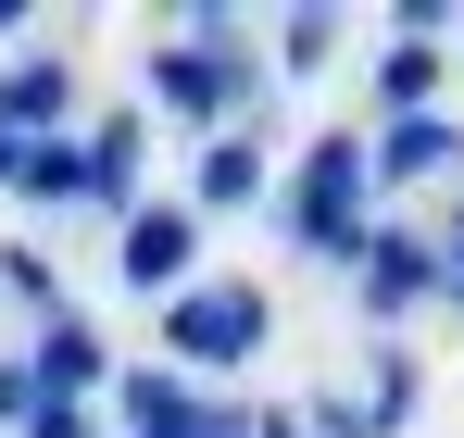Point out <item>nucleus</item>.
Wrapping results in <instances>:
<instances>
[{
    "instance_id": "nucleus-1",
    "label": "nucleus",
    "mask_w": 464,
    "mask_h": 438,
    "mask_svg": "<svg viewBox=\"0 0 464 438\" xmlns=\"http://www.w3.org/2000/svg\"><path fill=\"white\" fill-rule=\"evenodd\" d=\"M151 100H163V113H188L201 138L251 126L264 63L238 51V13H227V0H188V13H176V51H151Z\"/></svg>"
},
{
    "instance_id": "nucleus-2",
    "label": "nucleus",
    "mask_w": 464,
    "mask_h": 438,
    "mask_svg": "<svg viewBox=\"0 0 464 438\" xmlns=\"http://www.w3.org/2000/svg\"><path fill=\"white\" fill-rule=\"evenodd\" d=\"M264 338H276V300L251 289V276H188V289L163 300V351L188 376H238Z\"/></svg>"
},
{
    "instance_id": "nucleus-3",
    "label": "nucleus",
    "mask_w": 464,
    "mask_h": 438,
    "mask_svg": "<svg viewBox=\"0 0 464 438\" xmlns=\"http://www.w3.org/2000/svg\"><path fill=\"white\" fill-rule=\"evenodd\" d=\"M364 201H377V176H364V138H314L302 176H289V238H302L314 263H364Z\"/></svg>"
},
{
    "instance_id": "nucleus-4",
    "label": "nucleus",
    "mask_w": 464,
    "mask_h": 438,
    "mask_svg": "<svg viewBox=\"0 0 464 438\" xmlns=\"http://www.w3.org/2000/svg\"><path fill=\"white\" fill-rule=\"evenodd\" d=\"M188 263H201V214H188V201H139V214L113 225V276H126V289L176 300V289H188Z\"/></svg>"
},
{
    "instance_id": "nucleus-5",
    "label": "nucleus",
    "mask_w": 464,
    "mask_h": 438,
    "mask_svg": "<svg viewBox=\"0 0 464 438\" xmlns=\"http://www.w3.org/2000/svg\"><path fill=\"white\" fill-rule=\"evenodd\" d=\"M352 289H364L377 326H401L414 300H440V238H427V225H377V238H364V263H352Z\"/></svg>"
},
{
    "instance_id": "nucleus-6",
    "label": "nucleus",
    "mask_w": 464,
    "mask_h": 438,
    "mask_svg": "<svg viewBox=\"0 0 464 438\" xmlns=\"http://www.w3.org/2000/svg\"><path fill=\"white\" fill-rule=\"evenodd\" d=\"M25 376H38V401H101V388H113V351H101L88 313H51L38 351H25Z\"/></svg>"
},
{
    "instance_id": "nucleus-7",
    "label": "nucleus",
    "mask_w": 464,
    "mask_h": 438,
    "mask_svg": "<svg viewBox=\"0 0 464 438\" xmlns=\"http://www.w3.org/2000/svg\"><path fill=\"white\" fill-rule=\"evenodd\" d=\"M364 176H377V188L464 176V126H452V113H401V126H377V138H364Z\"/></svg>"
},
{
    "instance_id": "nucleus-8",
    "label": "nucleus",
    "mask_w": 464,
    "mask_h": 438,
    "mask_svg": "<svg viewBox=\"0 0 464 438\" xmlns=\"http://www.w3.org/2000/svg\"><path fill=\"white\" fill-rule=\"evenodd\" d=\"M264 201V126H227V138H201V163H188V214H251Z\"/></svg>"
},
{
    "instance_id": "nucleus-9",
    "label": "nucleus",
    "mask_w": 464,
    "mask_h": 438,
    "mask_svg": "<svg viewBox=\"0 0 464 438\" xmlns=\"http://www.w3.org/2000/svg\"><path fill=\"white\" fill-rule=\"evenodd\" d=\"M63 113H76V75L51 63V51H25V63L0 75V126L13 138H63Z\"/></svg>"
},
{
    "instance_id": "nucleus-10",
    "label": "nucleus",
    "mask_w": 464,
    "mask_h": 438,
    "mask_svg": "<svg viewBox=\"0 0 464 438\" xmlns=\"http://www.w3.org/2000/svg\"><path fill=\"white\" fill-rule=\"evenodd\" d=\"M139 138H151V126H139V113H101V126H88V214H139Z\"/></svg>"
},
{
    "instance_id": "nucleus-11",
    "label": "nucleus",
    "mask_w": 464,
    "mask_h": 438,
    "mask_svg": "<svg viewBox=\"0 0 464 438\" xmlns=\"http://www.w3.org/2000/svg\"><path fill=\"white\" fill-rule=\"evenodd\" d=\"M440 75H452L440 38H389V51H377V113H389V126H401V113H440Z\"/></svg>"
},
{
    "instance_id": "nucleus-12",
    "label": "nucleus",
    "mask_w": 464,
    "mask_h": 438,
    "mask_svg": "<svg viewBox=\"0 0 464 438\" xmlns=\"http://www.w3.org/2000/svg\"><path fill=\"white\" fill-rule=\"evenodd\" d=\"M13 201H38V214L88 201V138H76V126H63V138H25V176H13Z\"/></svg>"
},
{
    "instance_id": "nucleus-13",
    "label": "nucleus",
    "mask_w": 464,
    "mask_h": 438,
    "mask_svg": "<svg viewBox=\"0 0 464 438\" xmlns=\"http://www.w3.org/2000/svg\"><path fill=\"white\" fill-rule=\"evenodd\" d=\"M188 401H201V388H188V376H163V364L113 376V426H126V438H151V426H188Z\"/></svg>"
},
{
    "instance_id": "nucleus-14",
    "label": "nucleus",
    "mask_w": 464,
    "mask_h": 438,
    "mask_svg": "<svg viewBox=\"0 0 464 438\" xmlns=\"http://www.w3.org/2000/svg\"><path fill=\"white\" fill-rule=\"evenodd\" d=\"M427 414V376H414V351H377V388H364V438H401Z\"/></svg>"
},
{
    "instance_id": "nucleus-15",
    "label": "nucleus",
    "mask_w": 464,
    "mask_h": 438,
    "mask_svg": "<svg viewBox=\"0 0 464 438\" xmlns=\"http://www.w3.org/2000/svg\"><path fill=\"white\" fill-rule=\"evenodd\" d=\"M326 51H339V13H326V0H314V13H289V25H276V75H326Z\"/></svg>"
},
{
    "instance_id": "nucleus-16",
    "label": "nucleus",
    "mask_w": 464,
    "mask_h": 438,
    "mask_svg": "<svg viewBox=\"0 0 464 438\" xmlns=\"http://www.w3.org/2000/svg\"><path fill=\"white\" fill-rule=\"evenodd\" d=\"M0 289L25 300V313H38V326H51V313H63V289H51V263H38V251H0Z\"/></svg>"
},
{
    "instance_id": "nucleus-17",
    "label": "nucleus",
    "mask_w": 464,
    "mask_h": 438,
    "mask_svg": "<svg viewBox=\"0 0 464 438\" xmlns=\"http://www.w3.org/2000/svg\"><path fill=\"white\" fill-rule=\"evenodd\" d=\"M427 238H440V300H452V313H464V188H452V214L427 225Z\"/></svg>"
},
{
    "instance_id": "nucleus-18",
    "label": "nucleus",
    "mask_w": 464,
    "mask_h": 438,
    "mask_svg": "<svg viewBox=\"0 0 464 438\" xmlns=\"http://www.w3.org/2000/svg\"><path fill=\"white\" fill-rule=\"evenodd\" d=\"M13 438H101V414H88V401H38Z\"/></svg>"
},
{
    "instance_id": "nucleus-19",
    "label": "nucleus",
    "mask_w": 464,
    "mask_h": 438,
    "mask_svg": "<svg viewBox=\"0 0 464 438\" xmlns=\"http://www.w3.org/2000/svg\"><path fill=\"white\" fill-rule=\"evenodd\" d=\"M25 414H38V376H25L13 351H0V426H25Z\"/></svg>"
},
{
    "instance_id": "nucleus-20",
    "label": "nucleus",
    "mask_w": 464,
    "mask_h": 438,
    "mask_svg": "<svg viewBox=\"0 0 464 438\" xmlns=\"http://www.w3.org/2000/svg\"><path fill=\"white\" fill-rule=\"evenodd\" d=\"M302 426H314V438H364V401H314Z\"/></svg>"
},
{
    "instance_id": "nucleus-21",
    "label": "nucleus",
    "mask_w": 464,
    "mask_h": 438,
    "mask_svg": "<svg viewBox=\"0 0 464 438\" xmlns=\"http://www.w3.org/2000/svg\"><path fill=\"white\" fill-rule=\"evenodd\" d=\"M251 438H314L302 414H276V401H251Z\"/></svg>"
},
{
    "instance_id": "nucleus-22",
    "label": "nucleus",
    "mask_w": 464,
    "mask_h": 438,
    "mask_svg": "<svg viewBox=\"0 0 464 438\" xmlns=\"http://www.w3.org/2000/svg\"><path fill=\"white\" fill-rule=\"evenodd\" d=\"M13 176H25V138H13V126H0V188H13Z\"/></svg>"
},
{
    "instance_id": "nucleus-23",
    "label": "nucleus",
    "mask_w": 464,
    "mask_h": 438,
    "mask_svg": "<svg viewBox=\"0 0 464 438\" xmlns=\"http://www.w3.org/2000/svg\"><path fill=\"white\" fill-rule=\"evenodd\" d=\"M25 13H38V0H0V38H25Z\"/></svg>"
},
{
    "instance_id": "nucleus-24",
    "label": "nucleus",
    "mask_w": 464,
    "mask_h": 438,
    "mask_svg": "<svg viewBox=\"0 0 464 438\" xmlns=\"http://www.w3.org/2000/svg\"><path fill=\"white\" fill-rule=\"evenodd\" d=\"M452 38H464V13H452Z\"/></svg>"
}]
</instances>
